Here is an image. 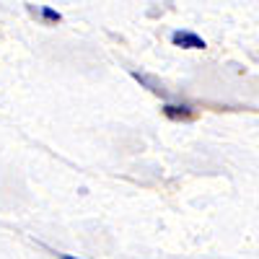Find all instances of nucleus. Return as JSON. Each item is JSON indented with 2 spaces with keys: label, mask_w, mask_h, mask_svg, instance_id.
<instances>
[{
  "label": "nucleus",
  "mask_w": 259,
  "mask_h": 259,
  "mask_svg": "<svg viewBox=\"0 0 259 259\" xmlns=\"http://www.w3.org/2000/svg\"><path fill=\"white\" fill-rule=\"evenodd\" d=\"M34 13H39V18L45 21L47 26L60 24V21H62V13H60V11H55V8H50V6H39V8H34Z\"/></svg>",
  "instance_id": "7ed1b4c3"
},
{
  "label": "nucleus",
  "mask_w": 259,
  "mask_h": 259,
  "mask_svg": "<svg viewBox=\"0 0 259 259\" xmlns=\"http://www.w3.org/2000/svg\"><path fill=\"white\" fill-rule=\"evenodd\" d=\"M171 45H174V47H182V50H205L207 41H205L200 34H194V31L179 29V31L171 34Z\"/></svg>",
  "instance_id": "f257e3e1"
},
{
  "label": "nucleus",
  "mask_w": 259,
  "mask_h": 259,
  "mask_svg": "<svg viewBox=\"0 0 259 259\" xmlns=\"http://www.w3.org/2000/svg\"><path fill=\"white\" fill-rule=\"evenodd\" d=\"M161 112H163V117L174 119V122H189V119L197 117V109L189 104H163Z\"/></svg>",
  "instance_id": "f03ea898"
},
{
  "label": "nucleus",
  "mask_w": 259,
  "mask_h": 259,
  "mask_svg": "<svg viewBox=\"0 0 259 259\" xmlns=\"http://www.w3.org/2000/svg\"><path fill=\"white\" fill-rule=\"evenodd\" d=\"M55 256H57V259H85V256H73V254H62V251H57Z\"/></svg>",
  "instance_id": "20e7f679"
}]
</instances>
